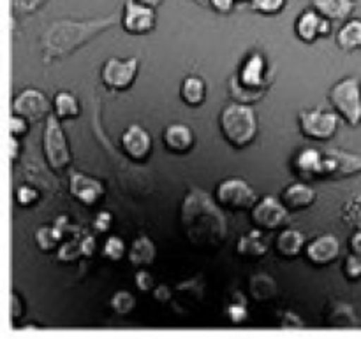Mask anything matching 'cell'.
<instances>
[{"label":"cell","mask_w":361,"mask_h":339,"mask_svg":"<svg viewBox=\"0 0 361 339\" xmlns=\"http://www.w3.org/2000/svg\"><path fill=\"white\" fill-rule=\"evenodd\" d=\"M330 34H331V20H328V18L323 16V20H321L319 35L321 37H328Z\"/></svg>","instance_id":"obj_51"},{"label":"cell","mask_w":361,"mask_h":339,"mask_svg":"<svg viewBox=\"0 0 361 339\" xmlns=\"http://www.w3.org/2000/svg\"><path fill=\"white\" fill-rule=\"evenodd\" d=\"M134 285L140 292H150L155 288V280L147 269H137L134 274Z\"/></svg>","instance_id":"obj_41"},{"label":"cell","mask_w":361,"mask_h":339,"mask_svg":"<svg viewBox=\"0 0 361 339\" xmlns=\"http://www.w3.org/2000/svg\"><path fill=\"white\" fill-rule=\"evenodd\" d=\"M307 260L316 267L331 266L341 255V243L334 234L317 236L310 243H307L305 248Z\"/></svg>","instance_id":"obj_16"},{"label":"cell","mask_w":361,"mask_h":339,"mask_svg":"<svg viewBox=\"0 0 361 339\" xmlns=\"http://www.w3.org/2000/svg\"><path fill=\"white\" fill-rule=\"evenodd\" d=\"M120 144H122L123 153L134 162L147 160L154 148L152 136L141 125L127 127L120 137Z\"/></svg>","instance_id":"obj_15"},{"label":"cell","mask_w":361,"mask_h":339,"mask_svg":"<svg viewBox=\"0 0 361 339\" xmlns=\"http://www.w3.org/2000/svg\"><path fill=\"white\" fill-rule=\"evenodd\" d=\"M242 87L257 91H268L271 77H268V63L261 51H250L240 65L238 74H235Z\"/></svg>","instance_id":"obj_11"},{"label":"cell","mask_w":361,"mask_h":339,"mask_svg":"<svg viewBox=\"0 0 361 339\" xmlns=\"http://www.w3.org/2000/svg\"><path fill=\"white\" fill-rule=\"evenodd\" d=\"M236 252L242 259L245 260H261L268 253V245L263 238L261 229H254V231L247 232L240 238L238 245H236Z\"/></svg>","instance_id":"obj_23"},{"label":"cell","mask_w":361,"mask_h":339,"mask_svg":"<svg viewBox=\"0 0 361 339\" xmlns=\"http://www.w3.org/2000/svg\"><path fill=\"white\" fill-rule=\"evenodd\" d=\"M42 150H44L46 164L51 171H66L71 165V150L67 137L63 134L60 120L55 115H49L44 120V132H42Z\"/></svg>","instance_id":"obj_5"},{"label":"cell","mask_w":361,"mask_h":339,"mask_svg":"<svg viewBox=\"0 0 361 339\" xmlns=\"http://www.w3.org/2000/svg\"><path fill=\"white\" fill-rule=\"evenodd\" d=\"M337 46L342 51H360L361 49V18H349L337 32Z\"/></svg>","instance_id":"obj_25"},{"label":"cell","mask_w":361,"mask_h":339,"mask_svg":"<svg viewBox=\"0 0 361 339\" xmlns=\"http://www.w3.org/2000/svg\"><path fill=\"white\" fill-rule=\"evenodd\" d=\"M109 305H111V309L116 315H129L136 308V298L127 290H116Z\"/></svg>","instance_id":"obj_36"},{"label":"cell","mask_w":361,"mask_h":339,"mask_svg":"<svg viewBox=\"0 0 361 339\" xmlns=\"http://www.w3.org/2000/svg\"><path fill=\"white\" fill-rule=\"evenodd\" d=\"M214 197L222 210L231 211V213L252 210L257 200H259L252 186L245 179L240 178L222 179L217 188H215Z\"/></svg>","instance_id":"obj_6"},{"label":"cell","mask_w":361,"mask_h":339,"mask_svg":"<svg viewBox=\"0 0 361 339\" xmlns=\"http://www.w3.org/2000/svg\"><path fill=\"white\" fill-rule=\"evenodd\" d=\"M120 25L130 35H147L157 27V11L137 0H127L120 14Z\"/></svg>","instance_id":"obj_10"},{"label":"cell","mask_w":361,"mask_h":339,"mask_svg":"<svg viewBox=\"0 0 361 339\" xmlns=\"http://www.w3.org/2000/svg\"><path fill=\"white\" fill-rule=\"evenodd\" d=\"M80 245L81 253H83V257H87V259H90L95 253V250H97V241H95V238L92 234H85L83 238L80 239Z\"/></svg>","instance_id":"obj_47"},{"label":"cell","mask_w":361,"mask_h":339,"mask_svg":"<svg viewBox=\"0 0 361 339\" xmlns=\"http://www.w3.org/2000/svg\"><path fill=\"white\" fill-rule=\"evenodd\" d=\"M307 239L298 229H284L275 239V252L286 260H295L305 252Z\"/></svg>","instance_id":"obj_21"},{"label":"cell","mask_w":361,"mask_h":339,"mask_svg":"<svg viewBox=\"0 0 361 339\" xmlns=\"http://www.w3.org/2000/svg\"><path fill=\"white\" fill-rule=\"evenodd\" d=\"M238 2H250V0H238Z\"/></svg>","instance_id":"obj_54"},{"label":"cell","mask_w":361,"mask_h":339,"mask_svg":"<svg viewBox=\"0 0 361 339\" xmlns=\"http://www.w3.org/2000/svg\"><path fill=\"white\" fill-rule=\"evenodd\" d=\"M326 324L330 327H355L356 326V313L355 308L345 302H331L326 309Z\"/></svg>","instance_id":"obj_28"},{"label":"cell","mask_w":361,"mask_h":339,"mask_svg":"<svg viewBox=\"0 0 361 339\" xmlns=\"http://www.w3.org/2000/svg\"><path fill=\"white\" fill-rule=\"evenodd\" d=\"M111 224H113L111 213H108V211H101L94 220V231L99 232V234H104V232L109 231Z\"/></svg>","instance_id":"obj_45"},{"label":"cell","mask_w":361,"mask_h":339,"mask_svg":"<svg viewBox=\"0 0 361 339\" xmlns=\"http://www.w3.org/2000/svg\"><path fill=\"white\" fill-rule=\"evenodd\" d=\"M48 0H11V7H13L14 14L20 16H32L37 11H41L46 6Z\"/></svg>","instance_id":"obj_38"},{"label":"cell","mask_w":361,"mask_h":339,"mask_svg":"<svg viewBox=\"0 0 361 339\" xmlns=\"http://www.w3.org/2000/svg\"><path fill=\"white\" fill-rule=\"evenodd\" d=\"M222 207L204 190L189 188L180 207V224L187 241L203 252H215L228 236V220Z\"/></svg>","instance_id":"obj_1"},{"label":"cell","mask_w":361,"mask_h":339,"mask_svg":"<svg viewBox=\"0 0 361 339\" xmlns=\"http://www.w3.org/2000/svg\"><path fill=\"white\" fill-rule=\"evenodd\" d=\"M101 253L106 260H109V262H120V260L126 257L127 246L126 243H123V239L118 238V236H108L104 245H102Z\"/></svg>","instance_id":"obj_33"},{"label":"cell","mask_w":361,"mask_h":339,"mask_svg":"<svg viewBox=\"0 0 361 339\" xmlns=\"http://www.w3.org/2000/svg\"><path fill=\"white\" fill-rule=\"evenodd\" d=\"M137 70H140V62L134 56L127 60L108 58L102 63L101 81L108 90H129L136 81Z\"/></svg>","instance_id":"obj_9"},{"label":"cell","mask_w":361,"mask_h":339,"mask_svg":"<svg viewBox=\"0 0 361 339\" xmlns=\"http://www.w3.org/2000/svg\"><path fill=\"white\" fill-rule=\"evenodd\" d=\"M219 125H221L222 137L238 150L252 144L257 136L256 113L249 104L233 102L226 105L219 116Z\"/></svg>","instance_id":"obj_3"},{"label":"cell","mask_w":361,"mask_h":339,"mask_svg":"<svg viewBox=\"0 0 361 339\" xmlns=\"http://www.w3.org/2000/svg\"><path fill=\"white\" fill-rule=\"evenodd\" d=\"M300 130L310 141H330L338 130V115L324 109H303L298 115Z\"/></svg>","instance_id":"obj_7"},{"label":"cell","mask_w":361,"mask_h":339,"mask_svg":"<svg viewBox=\"0 0 361 339\" xmlns=\"http://www.w3.org/2000/svg\"><path fill=\"white\" fill-rule=\"evenodd\" d=\"M288 0H250L249 7L261 16H277L286 9Z\"/></svg>","instance_id":"obj_35"},{"label":"cell","mask_w":361,"mask_h":339,"mask_svg":"<svg viewBox=\"0 0 361 339\" xmlns=\"http://www.w3.org/2000/svg\"><path fill=\"white\" fill-rule=\"evenodd\" d=\"M341 218L351 229L361 231V193H355L342 204Z\"/></svg>","instance_id":"obj_31"},{"label":"cell","mask_w":361,"mask_h":339,"mask_svg":"<svg viewBox=\"0 0 361 339\" xmlns=\"http://www.w3.org/2000/svg\"><path fill=\"white\" fill-rule=\"evenodd\" d=\"M361 172V155L345 150L324 151V179H348Z\"/></svg>","instance_id":"obj_13"},{"label":"cell","mask_w":361,"mask_h":339,"mask_svg":"<svg viewBox=\"0 0 361 339\" xmlns=\"http://www.w3.org/2000/svg\"><path fill=\"white\" fill-rule=\"evenodd\" d=\"M63 232L53 224V227H48V225H42L35 231L34 239H35V245L41 252H53L60 246V243L63 241Z\"/></svg>","instance_id":"obj_30"},{"label":"cell","mask_w":361,"mask_h":339,"mask_svg":"<svg viewBox=\"0 0 361 339\" xmlns=\"http://www.w3.org/2000/svg\"><path fill=\"white\" fill-rule=\"evenodd\" d=\"M293 169L303 181L324 178V153L316 148H303L293 158Z\"/></svg>","instance_id":"obj_17"},{"label":"cell","mask_w":361,"mask_h":339,"mask_svg":"<svg viewBox=\"0 0 361 339\" xmlns=\"http://www.w3.org/2000/svg\"><path fill=\"white\" fill-rule=\"evenodd\" d=\"M342 273H344L345 280L351 281V283H356V281L361 280V257L351 255L345 257L344 266H342Z\"/></svg>","instance_id":"obj_39"},{"label":"cell","mask_w":361,"mask_h":339,"mask_svg":"<svg viewBox=\"0 0 361 339\" xmlns=\"http://www.w3.org/2000/svg\"><path fill=\"white\" fill-rule=\"evenodd\" d=\"M69 192L78 203L87 207H92L101 203L106 190L102 181H99V179L83 174V172H71Z\"/></svg>","instance_id":"obj_14"},{"label":"cell","mask_w":361,"mask_h":339,"mask_svg":"<svg viewBox=\"0 0 361 339\" xmlns=\"http://www.w3.org/2000/svg\"><path fill=\"white\" fill-rule=\"evenodd\" d=\"M312 7L331 21H345L355 13V0H312Z\"/></svg>","instance_id":"obj_24"},{"label":"cell","mask_w":361,"mask_h":339,"mask_svg":"<svg viewBox=\"0 0 361 339\" xmlns=\"http://www.w3.org/2000/svg\"><path fill=\"white\" fill-rule=\"evenodd\" d=\"M53 104L46 98L42 91L35 90V88H27V90L20 91L13 102V113L27 120L28 123H37L48 118L51 115Z\"/></svg>","instance_id":"obj_12"},{"label":"cell","mask_w":361,"mask_h":339,"mask_svg":"<svg viewBox=\"0 0 361 339\" xmlns=\"http://www.w3.org/2000/svg\"><path fill=\"white\" fill-rule=\"evenodd\" d=\"M192 2L200 4V6H210V0H192Z\"/></svg>","instance_id":"obj_53"},{"label":"cell","mask_w":361,"mask_h":339,"mask_svg":"<svg viewBox=\"0 0 361 339\" xmlns=\"http://www.w3.org/2000/svg\"><path fill=\"white\" fill-rule=\"evenodd\" d=\"M236 299H233L231 302L226 308V319H228L229 324L233 326H242L247 319H249V312H247V305L243 301L242 294H235Z\"/></svg>","instance_id":"obj_34"},{"label":"cell","mask_w":361,"mask_h":339,"mask_svg":"<svg viewBox=\"0 0 361 339\" xmlns=\"http://www.w3.org/2000/svg\"><path fill=\"white\" fill-rule=\"evenodd\" d=\"M127 259L136 269H147L157 259V246L148 236H137L127 248Z\"/></svg>","instance_id":"obj_20"},{"label":"cell","mask_w":361,"mask_h":339,"mask_svg":"<svg viewBox=\"0 0 361 339\" xmlns=\"http://www.w3.org/2000/svg\"><path fill=\"white\" fill-rule=\"evenodd\" d=\"M236 2H238V0H210V6L208 7H212L217 14L228 16V14H231L233 11H235Z\"/></svg>","instance_id":"obj_44"},{"label":"cell","mask_w":361,"mask_h":339,"mask_svg":"<svg viewBox=\"0 0 361 339\" xmlns=\"http://www.w3.org/2000/svg\"><path fill=\"white\" fill-rule=\"evenodd\" d=\"M9 312H11V319L18 320L23 316L25 313V302L16 292H11V298H9Z\"/></svg>","instance_id":"obj_43"},{"label":"cell","mask_w":361,"mask_h":339,"mask_svg":"<svg viewBox=\"0 0 361 339\" xmlns=\"http://www.w3.org/2000/svg\"><path fill=\"white\" fill-rule=\"evenodd\" d=\"M137 2L145 4V6H148V7H154V9H157V7L161 6V4L164 2V0H137Z\"/></svg>","instance_id":"obj_52"},{"label":"cell","mask_w":361,"mask_h":339,"mask_svg":"<svg viewBox=\"0 0 361 339\" xmlns=\"http://www.w3.org/2000/svg\"><path fill=\"white\" fill-rule=\"evenodd\" d=\"M81 113L80 102L69 91H59L53 97V115L63 122V120H74L78 118Z\"/></svg>","instance_id":"obj_29"},{"label":"cell","mask_w":361,"mask_h":339,"mask_svg":"<svg viewBox=\"0 0 361 339\" xmlns=\"http://www.w3.org/2000/svg\"><path fill=\"white\" fill-rule=\"evenodd\" d=\"M154 298H155V301L166 305V302H169V299H171V290H169L168 285L161 283L154 288Z\"/></svg>","instance_id":"obj_48"},{"label":"cell","mask_w":361,"mask_h":339,"mask_svg":"<svg viewBox=\"0 0 361 339\" xmlns=\"http://www.w3.org/2000/svg\"><path fill=\"white\" fill-rule=\"evenodd\" d=\"M180 97L190 108H197L207 98V84L200 76H187L180 87Z\"/></svg>","instance_id":"obj_27"},{"label":"cell","mask_w":361,"mask_h":339,"mask_svg":"<svg viewBox=\"0 0 361 339\" xmlns=\"http://www.w3.org/2000/svg\"><path fill=\"white\" fill-rule=\"evenodd\" d=\"M162 143L173 155H187L194 148V134L185 123H171L164 129Z\"/></svg>","instance_id":"obj_18"},{"label":"cell","mask_w":361,"mask_h":339,"mask_svg":"<svg viewBox=\"0 0 361 339\" xmlns=\"http://www.w3.org/2000/svg\"><path fill=\"white\" fill-rule=\"evenodd\" d=\"M277 281L271 276L263 273H257L250 276L249 280V294L256 302H268L277 298Z\"/></svg>","instance_id":"obj_26"},{"label":"cell","mask_w":361,"mask_h":339,"mask_svg":"<svg viewBox=\"0 0 361 339\" xmlns=\"http://www.w3.org/2000/svg\"><path fill=\"white\" fill-rule=\"evenodd\" d=\"M39 200V190L32 185H21L16 188V203L21 207L34 206Z\"/></svg>","instance_id":"obj_40"},{"label":"cell","mask_w":361,"mask_h":339,"mask_svg":"<svg viewBox=\"0 0 361 339\" xmlns=\"http://www.w3.org/2000/svg\"><path fill=\"white\" fill-rule=\"evenodd\" d=\"M349 252L361 257V231H355L349 238Z\"/></svg>","instance_id":"obj_49"},{"label":"cell","mask_w":361,"mask_h":339,"mask_svg":"<svg viewBox=\"0 0 361 339\" xmlns=\"http://www.w3.org/2000/svg\"><path fill=\"white\" fill-rule=\"evenodd\" d=\"M18 157H20V141H18V137L9 136V158L16 160Z\"/></svg>","instance_id":"obj_50"},{"label":"cell","mask_w":361,"mask_h":339,"mask_svg":"<svg viewBox=\"0 0 361 339\" xmlns=\"http://www.w3.org/2000/svg\"><path fill=\"white\" fill-rule=\"evenodd\" d=\"M28 125L30 123L27 122L25 118H21V116L18 115H11V120H9V136L13 137H21L25 136V134L28 132Z\"/></svg>","instance_id":"obj_42"},{"label":"cell","mask_w":361,"mask_h":339,"mask_svg":"<svg viewBox=\"0 0 361 339\" xmlns=\"http://www.w3.org/2000/svg\"><path fill=\"white\" fill-rule=\"evenodd\" d=\"M120 23L118 14H106V16L85 18H59L51 21L42 30L41 37V53L46 63L66 60L71 55L87 46L101 34L108 32L109 28Z\"/></svg>","instance_id":"obj_2"},{"label":"cell","mask_w":361,"mask_h":339,"mask_svg":"<svg viewBox=\"0 0 361 339\" xmlns=\"http://www.w3.org/2000/svg\"><path fill=\"white\" fill-rule=\"evenodd\" d=\"M316 190L312 188L307 183H293L288 188L282 192V203L288 207L291 213H300V211H305L316 203Z\"/></svg>","instance_id":"obj_19"},{"label":"cell","mask_w":361,"mask_h":339,"mask_svg":"<svg viewBox=\"0 0 361 339\" xmlns=\"http://www.w3.org/2000/svg\"><path fill=\"white\" fill-rule=\"evenodd\" d=\"M289 213L291 211L284 206L281 199L275 196H264L250 210V222L254 227L261 231H275L289 224Z\"/></svg>","instance_id":"obj_8"},{"label":"cell","mask_w":361,"mask_h":339,"mask_svg":"<svg viewBox=\"0 0 361 339\" xmlns=\"http://www.w3.org/2000/svg\"><path fill=\"white\" fill-rule=\"evenodd\" d=\"M321 20H323V16H321L314 7L302 11V14H300L295 21L296 37L302 42H305V44H314L317 39H321Z\"/></svg>","instance_id":"obj_22"},{"label":"cell","mask_w":361,"mask_h":339,"mask_svg":"<svg viewBox=\"0 0 361 339\" xmlns=\"http://www.w3.org/2000/svg\"><path fill=\"white\" fill-rule=\"evenodd\" d=\"M281 327H284V329H303L305 326H303L298 315H295L291 312H286L281 316Z\"/></svg>","instance_id":"obj_46"},{"label":"cell","mask_w":361,"mask_h":339,"mask_svg":"<svg viewBox=\"0 0 361 339\" xmlns=\"http://www.w3.org/2000/svg\"><path fill=\"white\" fill-rule=\"evenodd\" d=\"M330 104L334 111L349 127L361 125V81L356 76H348L337 81L330 90Z\"/></svg>","instance_id":"obj_4"},{"label":"cell","mask_w":361,"mask_h":339,"mask_svg":"<svg viewBox=\"0 0 361 339\" xmlns=\"http://www.w3.org/2000/svg\"><path fill=\"white\" fill-rule=\"evenodd\" d=\"M229 94H231V98L235 102H240V104H252V102H257L259 98L264 97L267 91H257V90H250V88L242 87L238 83L235 76L229 77Z\"/></svg>","instance_id":"obj_32"},{"label":"cell","mask_w":361,"mask_h":339,"mask_svg":"<svg viewBox=\"0 0 361 339\" xmlns=\"http://www.w3.org/2000/svg\"><path fill=\"white\" fill-rule=\"evenodd\" d=\"M83 257L81 253V245L76 239H69V241L60 243L59 250H56V259L60 262H74L76 259Z\"/></svg>","instance_id":"obj_37"}]
</instances>
